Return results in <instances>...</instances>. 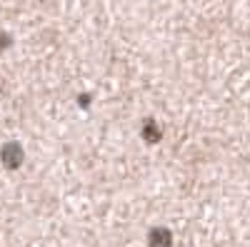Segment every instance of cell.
<instances>
[{
    "mask_svg": "<svg viewBox=\"0 0 250 247\" xmlns=\"http://www.w3.org/2000/svg\"><path fill=\"white\" fill-rule=\"evenodd\" d=\"M0 162H3L8 170L20 168V162H23V148H20L18 142H5V145L0 148Z\"/></svg>",
    "mask_w": 250,
    "mask_h": 247,
    "instance_id": "cell-1",
    "label": "cell"
},
{
    "mask_svg": "<svg viewBox=\"0 0 250 247\" xmlns=\"http://www.w3.org/2000/svg\"><path fill=\"white\" fill-rule=\"evenodd\" d=\"M150 247H170V232L163 230V228L153 230V235H150Z\"/></svg>",
    "mask_w": 250,
    "mask_h": 247,
    "instance_id": "cell-2",
    "label": "cell"
}]
</instances>
